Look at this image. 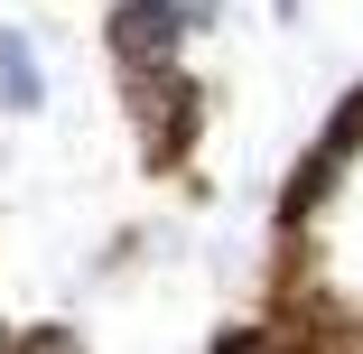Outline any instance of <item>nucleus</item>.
<instances>
[{
  "mask_svg": "<svg viewBox=\"0 0 363 354\" xmlns=\"http://www.w3.org/2000/svg\"><path fill=\"white\" fill-rule=\"evenodd\" d=\"M205 10H186V0H130V10H112V56L130 65V75H150V65L177 56V38L196 28Z\"/></svg>",
  "mask_w": 363,
  "mask_h": 354,
  "instance_id": "1",
  "label": "nucleus"
},
{
  "mask_svg": "<svg viewBox=\"0 0 363 354\" xmlns=\"http://www.w3.org/2000/svg\"><path fill=\"white\" fill-rule=\"evenodd\" d=\"M0 103H10V112H38V103H47V75H38V47H28L19 28H0Z\"/></svg>",
  "mask_w": 363,
  "mask_h": 354,
  "instance_id": "3",
  "label": "nucleus"
},
{
  "mask_svg": "<svg viewBox=\"0 0 363 354\" xmlns=\"http://www.w3.org/2000/svg\"><path fill=\"white\" fill-rule=\"evenodd\" d=\"M130 103H140V131H150L159 150H168V140H186V121H196V94H186V84L168 75V65L130 75Z\"/></svg>",
  "mask_w": 363,
  "mask_h": 354,
  "instance_id": "2",
  "label": "nucleus"
},
{
  "mask_svg": "<svg viewBox=\"0 0 363 354\" xmlns=\"http://www.w3.org/2000/svg\"><path fill=\"white\" fill-rule=\"evenodd\" d=\"M19 354H84L75 336H19Z\"/></svg>",
  "mask_w": 363,
  "mask_h": 354,
  "instance_id": "4",
  "label": "nucleus"
}]
</instances>
